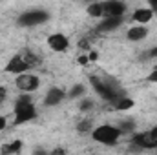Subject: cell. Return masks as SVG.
Instances as JSON below:
<instances>
[{"label":"cell","mask_w":157,"mask_h":155,"mask_svg":"<svg viewBox=\"0 0 157 155\" xmlns=\"http://www.w3.org/2000/svg\"><path fill=\"white\" fill-rule=\"evenodd\" d=\"M77 130H78V131H90V130H91V128H90V122H88V120H84V122H78Z\"/></svg>","instance_id":"20"},{"label":"cell","mask_w":157,"mask_h":155,"mask_svg":"<svg viewBox=\"0 0 157 155\" xmlns=\"http://www.w3.org/2000/svg\"><path fill=\"white\" fill-rule=\"evenodd\" d=\"M97 57H99V55H97V51H90V55H88V59H90V60H97Z\"/></svg>","instance_id":"23"},{"label":"cell","mask_w":157,"mask_h":155,"mask_svg":"<svg viewBox=\"0 0 157 155\" xmlns=\"http://www.w3.org/2000/svg\"><path fill=\"white\" fill-rule=\"evenodd\" d=\"M90 80H91V86L95 88V91H97L104 100H110L112 104L117 100L119 97L124 95V91L121 89V86H119L115 80H112V78L101 80V78H97V77H91Z\"/></svg>","instance_id":"1"},{"label":"cell","mask_w":157,"mask_h":155,"mask_svg":"<svg viewBox=\"0 0 157 155\" xmlns=\"http://www.w3.org/2000/svg\"><path fill=\"white\" fill-rule=\"evenodd\" d=\"M148 4H150V7H152L154 11H157V0H148Z\"/></svg>","instance_id":"25"},{"label":"cell","mask_w":157,"mask_h":155,"mask_svg":"<svg viewBox=\"0 0 157 155\" xmlns=\"http://www.w3.org/2000/svg\"><path fill=\"white\" fill-rule=\"evenodd\" d=\"M48 46H49L53 51L62 53V51H66V49L70 47V39H68L66 35H62V33H53V35H49V39H48Z\"/></svg>","instance_id":"9"},{"label":"cell","mask_w":157,"mask_h":155,"mask_svg":"<svg viewBox=\"0 0 157 155\" xmlns=\"http://www.w3.org/2000/svg\"><path fill=\"white\" fill-rule=\"evenodd\" d=\"M133 130V122H130V120H126V122H121V131L124 133V131H132Z\"/></svg>","instance_id":"18"},{"label":"cell","mask_w":157,"mask_h":155,"mask_svg":"<svg viewBox=\"0 0 157 155\" xmlns=\"http://www.w3.org/2000/svg\"><path fill=\"white\" fill-rule=\"evenodd\" d=\"M146 35H148V29H146L144 26H133V28H130V29H128V33H126L128 40H132V42L144 40V39H146Z\"/></svg>","instance_id":"13"},{"label":"cell","mask_w":157,"mask_h":155,"mask_svg":"<svg viewBox=\"0 0 157 155\" xmlns=\"http://www.w3.org/2000/svg\"><path fill=\"white\" fill-rule=\"evenodd\" d=\"M88 60H90V59H88V57H80V59H78V62H80V64H86V62H88Z\"/></svg>","instance_id":"27"},{"label":"cell","mask_w":157,"mask_h":155,"mask_svg":"<svg viewBox=\"0 0 157 155\" xmlns=\"http://www.w3.org/2000/svg\"><path fill=\"white\" fill-rule=\"evenodd\" d=\"M121 135H122L121 128L112 126V124H102V126H97L95 130H91L93 141H97L99 144H104V146H115Z\"/></svg>","instance_id":"2"},{"label":"cell","mask_w":157,"mask_h":155,"mask_svg":"<svg viewBox=\"0 0 157 155\" xmlns=\"http://www.w3.org/2000/svg\"><path fill=\"white\" fill-rule=\"evenodd\" d=\"M4 99H6V88H0V104L4 102Z\"/></svg>","instance_id":"24"},{"label":"cell","mask_w":157,"mask_h":155,"mask_svg":"<svg viewBox=\"0 0 157 155\" xmlns=\"http://www.w3.org/2000/svg\"><path fill=\"white\" fill-rule=\"evenodd\" d=\"M152 131H154V133L157 135V126H154V130H152Z\"/></svg>","instance_id":"28"},{"label":"cell","mask_w":157,"mask_h":155,"mask_svg":"<svg viewBox=\"0 0 157 155\" xmlns=\"http://www.w3.org/2000/svg\"><path fill=\"white\" fill-rule=\"evenodd\" d=\"M155 68H157V66H155Z\"/></svg>","instance_id":"29"},{"label":"cell","mask_w":157,"mask_h":155,"mask_svg":"<svg viewBox=\"0 0 157 155\" xmlns=\"http://www.w3.org/2000/svg\"><path fill=\"white\" fill-rule=\"evenodd\" d=\"M152 17H154V9L152 7H139V9L133 11L132 20L137 22V24H146V22L152 20Z\"/></svg>","instance_id":"12"},{"label":"cell","mask_w":157,"mask_h":155,"mask_svg":"<svg viewBox=\"0 0 157 155\" xmlns=\"http://www.w3.org/2000/svg\"><path fill=\"white\" fill-rule=\"evenodd\" d=\"M15 86H17L20 91H24V93H31V91H35L40 86V80H39V77H35V75L20 73V75H17Z\"/></svg>","instance_id":"7"},{"label":"cell","mask_w":157,"mask_h":155,"mask_svg":"<svg viewBox=\"0 0 157 155\" xmlns=\"http://www.w3.org/2000/svg\"><path fill=\"white\" fill-rule=\"evenodd\" d=\"M102 7H104V17H124L126 2H122V0H106V2H102Z\"/></svg>","instance_id":"8"},{"label":"cell","mask_w":157,"mask_h":155,"mask_svg":"<svg viewBox=\"0 0 157 155\" xmlns=\"http://www.w3.org/2000/svg\"><path fill=\"white\" fill-rule=\"evenodd\" d=\"M82 93H84V86H82V84H75V86L70 89V93H68L66 97H68V99H77Z\"/></svg>","instance_id":"17"},{"label":"cell","mask_w":157,"mask_h":155,"mask_svg":"<svg viewBox=\"0 0 157 155\" xmlns=\"http://www.w3.org/2000/svg\"><path fill=\"white\" fill-rule=\"evenodd\" d=\"M64 97H66V93L60 88H51L44 97V104L46 106H57V104H60L64 100Z\"/></svg>","instance_id":"11"},{"label":"cell","mask_w":157,"mask_h":155,"mask_svg":"<svg viewBox=\"0 0 157 155\" xmlns=\"http://www.w3.org/2000/svg\"><path fill=\"white\" fill-rule=\"evenodd\" d=\"M29 68H31V64H29V60L24 57V53H17V55L7 62L6 71H9V73H13V75H20V73H26Z\"/></svg>","instance_id":"6"},{"label":"cell","mask_w":157,"mask_h":155,"mask_svg":"<svg viewBox=\"0 0 157 155\" xmlns=\"http://www.w3.org/2000/svg\"><path fill=\"white\" fill-rule=\"evenodd\" d=\"M91 108H93V102H91V100H82V102H80V110H82V112L91 110Z\"/></svg>","instance_id":"21"},{"label":"cell","mask_w":157,"mask_h":155,"mask_svg":"<svg viewBox=\"0 0 157 155\" xmlns=\"http://www.w3.org/2000/svg\"><path fill=\"white\" fill-rule=\"evenodd\" d=\"M148 80H150V82H155V84H157V68H154V71L148 75Z\"/></svg>","instance_id":"22"},{"label":"cell","mask_w":157,"mask_h":155,"mask_svg":"<svg viewBox=\"0 0 157 155\" xmlns=\"http://www.w3.org/2000/svg\"><path fill=\"white\" fill-rule=\"evenodd\" d=\"M4 128H6V119H4V117L0 115V131H2Z\"/></svg>","instance_id":"26"},{"label":"cell","mask_w":157,"mask_h":155,"mask_svg":"<svg viewBox=\"0 0 157 155\" xmlns=\"http://www.w3.org/2000/svg\"><path fill=\"white\" fill-rule=\"evenodd\" d=\"M35 117H37V112H35V106L31 102V97L29 95H20L17 104H15V126L29 122Z\"/></svg>","instance_id":"3"},{"label":"cell","mask_w":157,"mask_h":155,"mask_svg":"<svg viewBox=\"0 0 157 155\" xmlns=\"http://www.w3.org/2000/svg\"><path fill=\"white\" fill-rule=\"evenodd\" d=\"M86 13L90 17H93V18H101V17H104V7H102L101 2H90Z\"/></svg>","instance_id":"14"},{"label":"cell","mask_w":157,"mask_h":155,"mask_svg":"<svg viewBox=\"0 0 157 155\" xmlns=\"http://www.w3.org/2000/svg\"><path fill=\"white\" fill-rule=\"evenodd\" d=\"M113 106L121 110V112H124V110H130L132 106H133V100L130 99V97H126V95H122V97H119L117 100L113 102Z\"/></svg>","instance_id":"15"},{"label":"cell","mask_w":157,"mask_h":155,"mask_svg":"<svg viewBox=\"0 0 157 155\" xmlns=\"http://www.w3.org/2000/svg\"><path fill=\"white\" fill-rule=\"evenodd\" d=\"M22 150V141H13V142H9V144H4L2 146V153H18Z\"/></svg>","instance_id":"16"},{"label":"cell","mask_w":157,"mask_h":155,"mask_svg":"<svg viewBox=\"0 0 157 155\" xmlns=\"http://www.w3.org/2000/svg\"><path fill=\"white\" fill-rule=\"evenodd\" d=\"M132 142L135 146H139L141 150H157V135L150 131H143V133H135L132 137Z\"/></svg>","instance_id":"5"},{"label":"cell","mask_w":157,"mask_h":155,"mask_svg":"<svg viewBox=\"0 0 157 155\" xmlns=\"http://www.w3.org/2000/svg\"><path fill=\"white\" fill-rule=\"evenodd\" d=\"M157 57V47H152V49H148L144 55H143V59H155Z\"/></svg>","instance_id":"19"},{"label":"cell","mask_w":157,"mask_h":155,"mask_svg":"<svg viewBox=\"0 0 157 155\" xmlns=\"http://www.w3.org/2000/svg\"><path fill=\"white\" fill-rule=\"evenodd\" d=\"M121 24H122V17H104L102 22L97 26V29L101 33H110V31H115Z\"/></svg>","instance_id":"10"},{"label":"cell","mask_w":157,"mask_h":155,"mask_svg":"<svg viewBox=\"0 0 157 155\" xmlns=\"http://www.w3.org/2000/svg\"><path fill=\"white\" fill-rule=\"evenodd\" d=\"M49 20V13L44 9H29L26 13H22L17 20V24L20 28H33V26H40L44 22Z\"/></svg>","instance_id":"4"}]
</instances>
